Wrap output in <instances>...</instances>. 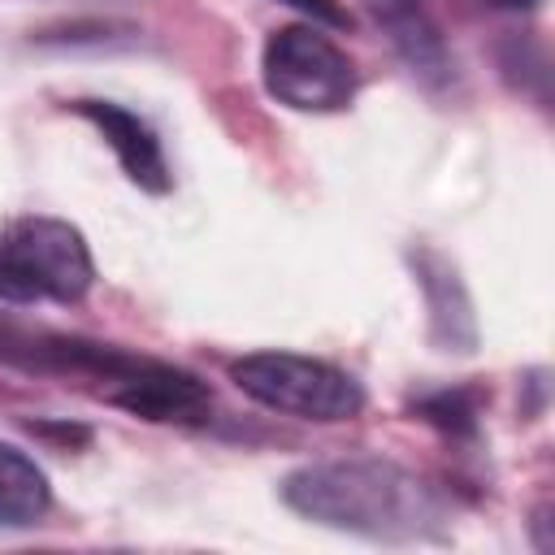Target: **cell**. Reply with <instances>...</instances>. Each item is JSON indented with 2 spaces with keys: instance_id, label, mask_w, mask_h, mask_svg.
I'll return each mask as SVG.
<instances>
[{
  "instance_id": "cell-6",
  "label": "cell",
  "mask_w": 555,
  "mask_h": 555,
  "mask_svg": "<svg viewBox=\"0 0 555 555\" xmlns=\"http://www.w3.org/2000/svg\"><path fill=\"white\" fill-rule=\"evenodd\" d=\"M369 17L395 48V56L408 65V74L425 91L455 87V52L438 26V17L425 9V0H364Z\"/></svg>"
},
{
  "instance_id": "cell-2",
  "label": "cell",
  "mask_w": 555,
  "mask_h": 555,
  "mask_svg": "<svg viewBox=\"0 0 555 555\" xmlns=\"http://www.w3.org/2000/svg\"><path fill=\"white\" fill-rule=\"evenodd\" d=\"M230 382L260 408L312 425H343L364 412V386L347 369L304 351H247L230 360Z\"/></svg>"
},
{
  "instance_id": "cell-13",
  "label": "cell",
  "mask_w": 555,
  "mask_h": 555,
  "mask_svg": "<svg viewBox=\"0 0 555 555\" xmlns=\"http://www.w3.org/2000/svg\"><path fill=\"white\" fill-rule=\"evenodd\" d=\"M546 525H551V503H542V507L533 512V546H538V551H551V546H555V538L546 533Z\"/></svg>"
},
{
  "instance_id": "cell-9",
  "label": "cell",
  "mask_w": 555,
  "mask_h": 555,
  "mask_svg": "<svg viewBox=\"0 0 555 555\" xmlns=\"http://www.w3.org/2000/svg\"><path fill=\"white\" fill-rule=\"evenodd\" d=\"M52 512V481L43 464L17 442L0 438V529H30Z\"/></svg>"
},
{
  "instance_id": "cell-14",
  "label": "cell",
  "mask_w": 555,
  "mask_h": 555,
  "mask_svg": "<svg viewBox=\"0 0 555 555\" xmlns=\"http://www.w3.org/2000/svg\"><path fill=\"white\" fill-rule=\"evenodd\" d=\"M486 4H494V9H507V13H533L542 0H486Z\"/></svg>"
},
{
  "instance_id": "cell-10",
  "label": "cell",
  "mask_w": 555,
  "mask_h": 555,
  "mask_svg": "<svg viewBox=\"0 0 555 555\" xmlns=\"http://www.w3.org/2000/svg\"><path fill=\"white\" fill-rule=\"evenodd\" d=\"M481 408H486L481 386H442V390L412 399V412L429 429H438L447 442H477L481 438Z\"/></svg>"
},
{
  "instance_id": "cell-5",
  "label": "cell",
  "mask_w": 555,
  "mask_h": 555,
  "mask_svg": "<svg viewBox=\"0 0 555 555\" xmlns=\"http://www.w3.org/2000/svg\"><path fill=\"white\" fill-rule=\"evenodd\" d=\"M100 399L152 425H204L212 416L208 382L156 356H134L130 369H121L100 390Z\"/></svg>"
},
{
  "instance_id": "cell-12",
  "label": "cell",
  "mask_w": 555,
  "mask_h": 555,
  "mask_svg": "<svg viewBox=\"0 0 555 555\" xmlns=\"http://www.w3.org/2000/svg\"><path fill=\"white\" fill-rule=\"evenodd\" d=\"M0 304H35L30 291H26V282L17 278V269H13L9 251H4V243H0Z\"/></svg>"
},
{
  "instance_id": "cell-4",
  "label": "cell",
  "mask_w": 555,
  "mask_h": 555,
  "mask_svg": "<svg viewBox=\"0 0 555 555\" xmlns=\"http://www.w3.org/2000/svg\"><path fill=\"white\" fill-rule=\"evenodd\" d=\"M17 278L26 282L30 299L52 304H82L95 286V260L87 234L61 217H17L0 234Z\"/></svg>"
},
{
  "instance_id": "cell-1",
  "label": "cell",
  "mask_w": 555,
  "mask_h": 555,
  "mask_svg": "<svg viewBox=\"0 0 555 555\" xmlns=\"http://www.w3.org/2000/svg\"><path fill=\"white\" fill-rule=\"evenodd\" d=\"M282 503L325 529L369 542H425L447 525V499L386 455H334L282 477Z\"/></svg>"
},
{
  "instance_id": "cell-7",
  "label": "cell",
  "mask_w": 555,
  "mask_h": 555,
  "mask_svg": "<svg viewBox=\"0 0 555 555\" xmlns=\"http://www.w3.org/2000/svg\"><path fill=\"white\" fill-rule=\"evenodd\" d=\"M408 264L412 278L425 295V312H429V343L434 351L447 356H473L481 334H477V312H473V295L460 278V269L438 251V247H408Z\"/></svg>"
},
{
  "instance_id": "cell-8",
  "label": "cell",
  "mask_w": 555,
  "mask_h": 555,
  "mask_svg": "<svg viewBox=\"0 0 555 555\" xmlns=\"http://www.w3.org/2000/svg\"><path fill=\"white\" fill-rule=\"evenodd\" d=\"M82 121H91L100 130V139L113 147L121 173L147 191V195H169L173 186V173H169V160H165V143L160 134L152 130L147 117H139L134 108L117 104V100H74L69 104Z\"/></svg>"
},
{
  "instance_id": "cell-3",
  "label": "cell",
  "mask_w": 555,
  "mask_h": 555,
  "mask_svg": "<svg viewBox=\"0 0 555 555\" xmlns=\"http://www.w3.org/2000/svg\"><path fill=\"white\" fill-rule=\"evenodd\" d=\"M260 82L264 91L295 113H343L360 91V69L338 48L325 26L295 22L278 26L260 48Z\"/></svg>"
},
{
  "instance_id": "cell-11",
  "label": "cell",
  "mask_w": 555,
  "mask_h": 555,
  "mask_svg": "<svg viewBox=\"0 0 555 555\" xmlns=\"http://www.w3.org/2000/svg\"><path fill=\"white\" fill-rule=\"evenodd\" d=\"M278 4L304 13L312 26H325V30H347L351 26V13H347L343 0H278Z\"/></svg>"
}]
</instances>
